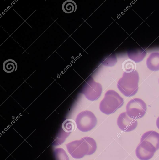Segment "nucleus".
<instances>
[{
	"mask_svg": "<svg viewBox=\"0 0 159 160\" xmlns=\"http://www.w3.org/2000/svg\"><path fill=\"white\" fill-rule=\"evenodd\" d=\"M76 123L77 128L81 131L87 132L91 130L96 126L97 119L94 114L90 111L85 110L77 116Z\"/></svg>",
	"mask_w": 159,
	"mask_h": 160,
	"instance_id": "4",
	"label": "nucleus"
},
{
	"mask_svg": "<svg viewBox=\"0 0 159 160\" xmlns=\"http://www.w3.org/2000/svg\"><path fill=\"white\" fill-rule=\"evenodd\" d=\"M124 72H130L135 71V64L134 61L131 59H127L124 61L122 65Z\"/></svg>",
	"mask_w": 159,
	"mask_h": 160,
	"instance_id": "13",
	"label": "nucleus"
},
{
	"mask_svg": "<svg viewBox=\"0 0 159 160\" xmlns=\"http://www.w3.org/2000/svg\"><path fill=\"white\" fill-rule=\"evenodd\" d=\"M156 151L153 147L144 141H140L135 150L136 156L140 160H149Z\"/></svg>",
	"mask_w": 159,
	"mask_h": 160,
	"instance_id": "8",
	"label": "nucleus"
},
{
	"mask_svg": "<svg viewBox=\"0 0 159 160\" xmlns=\"http://www.w3.org/2000/svg\"><path fill=\"white\" fill-rule=\"evenodd\" d=\"M139 80V75L137 71L130 72H124L122 77L117 82V88L125 96H132L138 91Z\"/></svg>",
	"mask_w": 159,
	"mask_h": 160,
	"instance_id": "1",
	"label": "nucleus"
},
{
	"mask_svg": "<svg viewBox=\"0 0 159 160\" xmlns=\"http://www.w3.org/2000/svg\"><path fill=\"white\" fill-rule=\"evenodd\" d=\"M68 150L73 158L80 159L85 155H91L90 149L86 137L73 141L67 145Z\"/></svg>",
	"mask_w": 159,
	"mask_h": 160,
	"instance_id": "3",
	"label": "nucleus"
},
{
	"mask_svg": "<svg viewBox=\"0 0 159 160\" xmlns=\"http://www.w3.org/2000/svg\"></svg>",
	"mask_w": 159,
	"mask_h": 160,
	"instance_id": "15",
	"label": "nucleus"
},
{
	"mask_svg": "<svg viewBox=\"0 0 159 160\" xmlns=\"http://www.w3.org/2000/svg\"><path fill=\"white\" fill-rule=\"evenodd\" d=\"M77 6L76 3L73 1L68 0L66 1L63 3L62 9L63 11L66 13H70L75 12L76 10Z\"/></svg>",
	"mask_w": 159,
	"mask_h": 160,
	"instance_id": "11",
	"label": "nucleus"
},
{
	"mask_svg": "<svg viewBox=\"0 0 159 160\" xmlns=\"http://www.w3.org/2000/svg\"><path fill=\"white\" fill-rule=\"evenodd\" d=\"M147 110V106L143 100L135 98L130 100L126 106V112L130 117L137 119L143 117Z\"/></svg>",
	"mask_w": 159,
	"mask_h": 160,
	"instance_id": "5",
	"label": "nucleus"
},
{
	"mask_svg": "<svg viewBox=\"0 0 159 160\" xmlns=\"http://www.w3.org/2000/svg\"><path fill=\"white\" fill-rule=\"evenodd\" d=\"M156 124L157 128L159 129V116L158 117L156 121Z\"/></svg>",
	"mask_w": 159,
	"mask_h": 160,
	"instance_id": "14",
	"label": "nucleus"
},
{
	"mask_svg": "<svg viewBox=\"0 0 159 160\" xmlns=\"http://www.w3.org/2000/svg\"><path fill=\"white\" fill-rule=\"evenodd\" d=\"M3 70L7 73H10L15 71L17 68V64L16 62L12 59L5 60L3 64Z\"/></svg>",
	"mask_w": 159,
	"mask_h": 160,
	"instance_id": "10",
	"label": "nucleus"
},
{
	"mask_svg": "<svg viewBox=\"0 0 159 160\" xmlns=\"http://www.w3.org/2000/svg\"><path fill=\"white\" fill-rule=\"evenodd\" d=\"M102 91L101 85L95 82L91 78L86 82L83 86L81 93L88 100L94 101L97 100L100 97Z\"/></svg>",
	"mask_w": 159,
	"mask_h": 160,
	"instance_id": "6",
	"label": "nucleus"
},
{
	"mask_svg": "<svg viewBox=\"0 0 159 160\" xmlns=\"http://www.w3.org/2000/svg\"><path fill=\"white\" fill-rule=\"evenodd\" d=\"M124 104L123 98L115 91L110 90L107 91L103 99L99 105L100 110L109 115L115 112Z\"/></svg>",
	"mask_w": 159,
	"mask_h": 160,
	"instance_id": "2",
	"label": "nucleus"
},
{
	"mask_svg": "<svg viewBox=\"0 0 159 160\" xmlns=\"http://www.w3.org/2000/svg\"><path fill=\"white\" fill-rule=\"evenodd\" d=\"M141 141H144L154 148L156 151L159 149V133L151 130L144 133L141 137Z\"/></svg>",
	"mask_w": 159,
	"mask_h": 160,
	"instance_id": "9",
	"label": "nucleus"
},
{
	"mask_svg": "<svg viewBox=\"0 0 159 160\" xmlns=\"http://www.w3.org/2000/svg\"><path fill=\"white\" fill-rule=\"evenodd\" d=\"M117 124L119 128L124 132L134 130L138 125L136 119L129 117L126 112L121 113L118 118Z\"/></svg>",
	"mask_w": 159,
	"mask_h": 160,
	"instance_id": "7",
	"label": "nucleus"
},
{
	"mask_svg": "<svg viewBox=\"0 0 159 160\" xmlns=\"http://www.w3.org/2000/svg\"><path fill=\"white\" fill-rule=\"evenodd\" d=\"M76 122L71 119H67L62 123V127L63 130L65 132L70 133L74 131L76 128Z\"/></svg>",
	"mask_w": 159,
	"mask_h": 160,
	"instance_id": "12",
	"label": "nucleus"
}]
</instances>
